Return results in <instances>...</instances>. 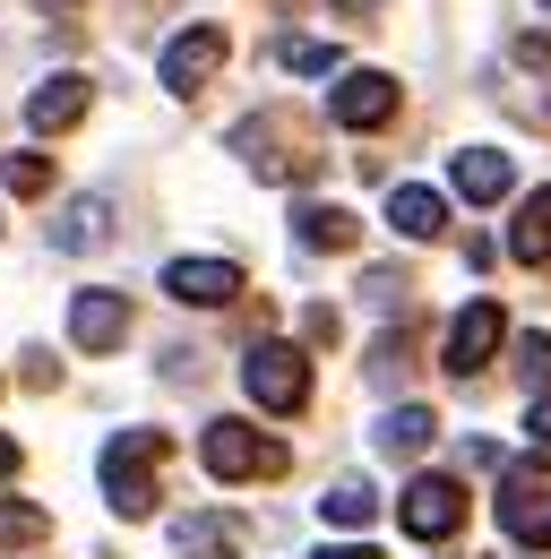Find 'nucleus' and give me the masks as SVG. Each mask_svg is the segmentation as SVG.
<instances>
[{
    "instance_id": "b1692460",
    "label": "nucleus",
    "mask_w": 551,
    "mask_h": 559,
    "mask_svg": "<svg viewBox=\"0 0 551 559\" xmlns=\"http://www.w3.org/2000/svg\"><path fill=\"white\" fill-rule=\"evenodd\" d=\"M371 379H379V388L406 379V336H379V345H371Z\"/></svg>"
},
{
    "instance_id": "393cba45",
    "label": "nucleus",
    "mask_w": 551,
    "mask_h": 559,
    "mask_svg": "<svg viewBox=\"0 0 551 559\" xmlns=\"http://www.w3.org/2000/svg\"><path fill=\"white\" fill-rule=\"evenodd\" d=\"M319 559H379L371 543H344V551H319Z\"/></svg>"
},
{
    "instance_id": "f8f14e48",
    "label": "nucleus",
    "mask_w": 551,
    "mask_h": 559,
    "mask_svg": "<svg viewBox=\"0 0 551 559\" xmlns=\"http://www.w3.org/2000/svg\"><path fill=\"white\" fill-rule=\"evenodd\" d=\"M388 224H397L406 241H439V233H448V199L422 190V181H397V190H388Z\"/></svg>"
},
{
    "instance_id": "9b49d317",
    "label": "nucleus",
    "mask_w": 551,
    "mask_h": 559,
    "mask_svg": "<svg viewBox=\"0 0 551 559\" xmlns=\"http://www.w3.org/2000/svg\"><path fill=\"white\" fill-rule=\"evenodd\" d=\"M86 95H95V86H86V78H78V70L44 78V86L26 95V130H44V139H52V130H69V121L86 112Z\"/></svg>"
},
{
    "instance_id": "1a4fd4ad",
    "label": "nucleus",
    "mask_w": 551,
    "mask_h": 559,
    "mask_svg": "<svg viewBox=\"0 0 551 559\" xmlns=\"http://www.w3.org/2000/svg\"><path fill=\"white\" fill-rule=\"evenodd\" d=\"M121 336H130V301H121V293L95 284V293L69 301V345H78V353H113Z\"/></svg>"
},
{
    "instance_id": "423d86ee",
    "label": "nucleus",
    "mask_w": 551,
    "mask_h": 559,
    "mask_svg": "<svg viewBox=\"0 0 551 559\" xmlns=\"http://www.w3.org/2000/svg\"><path fill=\"white\" fill-rule=\"evenodd\" d=\"M500 525H508L517 543L551 551V483H535L526 465H508V474H500Z\"/></svg>"
},
{
    "instance_id": "20e7f679",
    "label": "nucleus",
    "mask_w": 551,
    "mask_h": 559,
    "mask_svg": "<svg viewBox=\"0 0 551 559\" xmlns=\"http://www.w3.org/2000/svg\"><path fill=\"white\" fill-rule=\"evenodd\" d=\"M397 525H406L413 543H448V534L466 525V490H457V474H413L406 499H397Z\"/></svg>"
},
{
    "instance_id": "0eeeda50",
    "label": "nucleus",
    "mask_w": 551,
    "mask_h": 559,
    "mask_svg": "<svg viewBox=\"0 0 551 559\" xmlns=\"http://www.w3.org/2000/svg\"><path fill=\"white\" fill-rule=\"evenodd\" d=\"M328 112H337V130H379V121L397 112V78L388 70H344L337 95H328Z\"/></svg>"
},
{
    "instance_id": "bb28decb",
    "label": "nucleus",
    "mask_w": 551,
    "mask_h": 559,
    "mask_svg": "<svg viewBox=\"0 0 551 559\" xmlns=\"http://www.w3.org/2000/svg\"><path fill=\"white\" fill-rule=\"evenodd\" d=\"M9 474H17V439H0V483H9Z\"/></svg>"
},
{
    "instance_id": "f257e3e1",
    "label": "nucleus",
    "mask_w": 551,
    "mask_h": 559,
    "mask_svg": "<svg viewBox=\"0 0 551 559\" xmlns=\"http://www.w3.org/2000/svg\"><path fill=\"white\" fill-rule=\"evenodd\" d=\"M199 465L215 474V483H276L293 456H284V439H259L250 421H207Z\"/></svg>"
},
{
    "instance_id": "2eb2a0df",
    "label": "nucleus",
    "mask_w": 551,
    "mask_h": 559,
    "mask_svg": "<svg viewBox=\"0 0 551 559\" xmlns=\"http://www.w3.org/2000/svg\"><path fill=\"white\" fill-rule=\"evenodd\" d=\"M508 250H517L526 267H551V190H535V199L517 207V224H508Z\"/></svg>"
},
{
    "instance_id": "5701e85b",
    "label": "nucleus",
    "mask_w": 551,
    "mask_h": 559,
    "mask_svg": "<svg viewBox=\"0 0 551 559\" xmlns=\"http://www.w3.org/2000/svg\"><path fill=\"white\" fill-rule=\"evenodd\" d=\"M284 70H302V78H328V70H337V44H310V35H302V44H284Z\"/></svg>"
},
{
    "instance_id": "cd10ccee",
    "label": "nucleus",
    "mask_w": 551,
    "mask_h": 559,
    "mask_svg": "<svg viewBox=\"0 0 551 559\" xmlns=\"http://www.w3.org/2000/svg\"><path fill=\"white\" fill-rule=\"evenodd\" d=\"M337 9H379V0H337Z\"/></svg>"
},
{
    "instance_id": "f3484780",
    "label": "nucleus",
    "mask_w": 551,
    "mask_h": 559,
    "mask_svg": "<svg viewBox=\"0 0 551 559\" xmlns=\"http://www.w3.org/2000/svg\"><path fill=\"white\" fill-rule=\"evenodd\" d=\"M104 233H113V207H104V199H69L61 224H52L61 250H104Z\"/></svg>"
},
{
    "instance_id": "c85d7f7f",
    "label": "nucleus",
    "mask_w": 551,
    "mask_h": 559,
    "mask_svg": "<svg viewBox=\"0 0 551 559\" xmlns=\"http://www.w3.org/2000/svg\"><path fill=\"white\" fill-rule=\"evenodd\" d=\"M44 9H69V0H44Z\"/></svg>"
},
{
    "instance_id": "6e6552de",
    "label": "nucleus",
    "mask_w": 551,
    "mask_h": 559,
    "mask_svg": "<svg viewBox=\"0 0 551 559\" xmlns=\"http://www.w3.org/2000/svg\"><path fill=\"white\" fill-rule=\"evenodd\" d=\"M164 293H173L181 310H224V301L242 293V267H233V259H173V267H164Z\"/></svg>"
},
{
    "instance_id": "9d476101",
    "label": "nucleus",
    "mask_w": 551,
    "mask_h": 559,
    "mask_svg": "<svg viewBox=\"0 0 551 559\" xmlns=\"http://www.w3.org/2000/svg\"><path fill=\"white\" fill-rule=\"evenodd\" d=\"M491 353H500V301H466V310H457V328H448V370H457V379H474Z\"/></svg>"
},
{
    "instance_id": "6ab92c4d",
    "label": "nucleus",
    "mask_w": 551,
    "mask_h": 559,
    "mask_svg": "<svg viewBox=\"0 0 551 559\" xmlns=\"http://www.w3.org/2000/svg\"><path fill=\"white\" fill-rule=\"evenodd\" d=\"M431 430H439L431 405H397V414L379 421V448H388V456H422V448H431Z\"/></svg>"
},
{
    "instance_id": "aec40b11",
    "label": "nucleus",
    "mask_w": 551,
    "mask_h": 559,
    "mask_svg": "<svg viewBox=\"0 0 551 559\" xmlns=\"http://www.w3.org/2000/svg\"><path fill=\"white\" fill-rule=\"evenodd\" d=\"M44 534H52V516H44V508L0 499V551H26V543H44Z\"/></svg>"
},
{
    "instance_id": "ddd939ff",
    "label": "nucleus",
    "mask_w": 551,
    "mask_h": 559,
    "mask_svg": "<svg viewBox=\"0 0 551 559\" xmlns=\"http://www.w3.org/2000/svg\"><path fill=\"white\" fill-rule=\"evenodd\" d=\"M173 551L181 559H233L242 551V516H215V508L181 516V525H173Z\"/></svg>"
},
{
    "instance_id": "f03ea898",
    "label": "nucleus",
    "mask_w": 551,
    "mask_h": 559,
    "mask_svg": "<svg viewBox=\"0 0 551 559\" xmlns=\"http://www.w3.org/2000/svg\"><path fill=\"white\" fill-rule=\"evenodd\" d=\"M164 430H121L113 448H104V499L121 508V516H146L155 508V465H164Z\"/></svg>"
},
{
    "instance_id": "412c9836",
    "label": "nucleus",
    "mask_w": 551,
    "mask_h": 559,
    "mask_svg": "<svg viewBox=\"0 0 551 559\" xmlns=\"http://www.w3.org/2000/svg\"><path fill=\"white\" fill-rule=\"evenodd\" d=\"M0 181H9L17 199H44V190H52V164H44L35 146H17V155H0Z\"/></svg>"
},
{
    "instance_id": "4468645a",
    "label": "nucleus",
    "mask_w": 551,
    "mask_h": 559,
    "mask_svg": "<svg viewBox=\"0 0 551 559\" xmlns=\"http://www.w3.org/2000/svg\"><path fill=\"white\" fill-rule=\"evenodd\" d=\"M457 190L482 199V207L508 199V190H517V155H500V146H466V155H457Z\"/></svg>"
},
{
    "instance_id": "4be33fe9",
    "label": "nucleus",
    "mask_w": 551,
    "mask_h": 559,
    "mask_svg": "<svg viewBox=\"0 0 551 559\" xmlns=\"http://www.w3.org/2000/svg\"><path fill=\"white\" fill-rule=\"evenodd\" d=\"M517 379H526V388H551V336H517Z\"/></svg>"
},
{
    "instance_id": "7ed1b4c3",
    "label": "nucleus",
    "mask_w": 551,
    "mask_h": 559,
    "mask_svg": "<svg viewBox=\"0 0 551 559\" xmlns=\"http://www.w3.org/2000/svg\"><path fill=\"white\" fill-rule=\"evenodd\" d=\"M242 388H250L259 414H302V405H310V361H302L293 345H250Z\"/></svg>"
},
{
    "instance_id": "dca6fc26",
    "label": "nucleus",
    "mask_w": 551,
    "mask_h": 559,
    "mask_svg": "<svg viewBox=\"0 0 551 559\" xmlns=\"http://www.w3.org/2000/svg\"><path fill=\"white\" fill-rule=\"evenodd\" d=\"M293 241H302V250H353L362 224H353L344 207H302V215H293Z\"/></svg>"
},
{
    "instance_id": "a878e982",
    "label": "nucleus",
    "mask_w": 551,
    "mask_h": 559,
    "mask_svg": "<svg viewBox=\"0 0 551 559\" xmlns=\"http://www.w3.org/2000/svg\"><path fill=\"white\" fill-rule=\"evenodd\" d=\"M535 439H543V448H551V396H543V405H535Z\"/></svg>"
},
{
    "instance_id": "39448f33",
    "label": "nucleus",
    "mask_w": 551,
    "mask_h": 559,
    "mask_svg": "<svg viewBox=\"0 0 551 559\" xmlns=\"http://www.w3.org/2000/svg\"><path fill=\"white\" fill-rule=\"evenodd\" d=\"M215 70H224V26H181V35L164 44V61H155V78H164L173 95H199Z\"/></svg>"
},
{
    "instance_id": "a211bd4d",
    "label": "nucleus",
    "mask_w": 551,
    "mask_h": 559,
    "mask_svg": "<svg viewBox=\"0 0 551 559\" xmlns=\"http://www.w3.org/2000/svg\"><path fill=\"white\" fill-rule=\"evenodd\" d=\"M319 516H328V525H344V534H362V525L379 516V490L344 474V483H328V499H319Z\"/></svg>"
}]
</instances>
